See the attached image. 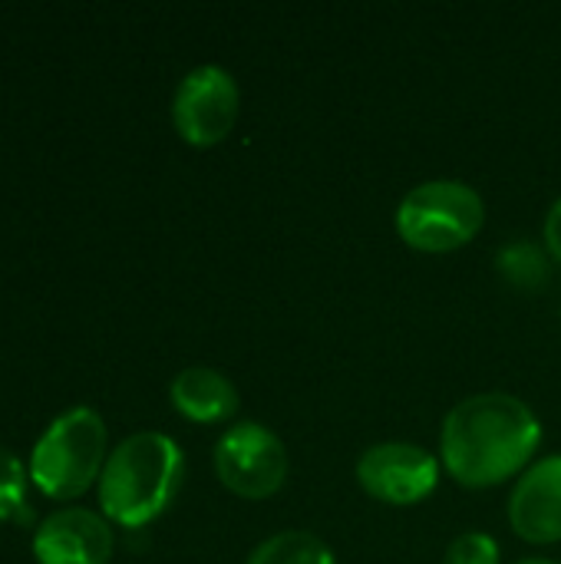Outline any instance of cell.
Segmentation results:
<instances>
[{"instance_id": "4fadbf2b", "label": "cell", "mask_w": 561, "mask_h": 564, "mask_svg": "<svg viewBox=\"0 0 561 564\" xmlns=\"http://www.w3.org/2000/svg\"><path fill=\"white\" fill-rule=\"evenodd\" d=\"M499 271L506 274V281H513L516 288H539L549 278V264L546 254L529 245V241H513L499 251Z\"/></svg>"}, {"instance_id": "9c48e42d", "label": "cell", "mask_w": 561, "mask_h": 564, "mask_svg": "<svg viewBox=\"0 0 561 564\" xmlns=\"http://www.w3.org/2000/svg\"><path fill=\"white\" fill-rule=\"evenodd\" d=\"M509 522L532 545L561 542V456L526 469L509 499Z\"/></svg>"}, {"instance_id": "8992f818", "label": "cell", "mask_w": 561, "mask_h": 564, "mask_svg": "<svg viewBox=\"0 0 561 564\" xmlns=\"http://www.w3.org/2000/svg\"><path fill=\"white\" fill-rule=\"evenodd\" d=\"M241 112V93L238 83L228 69L205 63L195 66L175 89L172 99V122L175 132L188 142V145H215L222 142Z\"/></svg>"}, {"instance_id": "52a82bcc", "label": "cell", "mask_w": 561, "mask_h": 564, "mask_svg": "<svg viewBox=\"0 0 561 564\" xmlns=\"http://www.w3.org/2000/svg\"><path fill=\"white\" fill-rule=\"evenodd\" d=\"M357 482L387 506H417L433 496L440 463L417 443H377L357 459Z\"/></svg>"}, {"instance_id": "2e32d148", "label": "cell", "mask_w": 561, "mask_h": 564, "mask_svg": "<svg viewBox=\"0 0 561 564\" xmlns=\"http://www.w3.org/2000/svg\"><path fill=\"white\" fill-rule=\"evenodd\" d=\"M516 564H559V562H552V558H526V562H516Z\"/></svg>"}, {"instance_id": "5b68a950", "label": "cell", "mask_w": 561, "mask_h": 564, "mask_svg": "<svg viewBox=\"0 0 561 564\" xmlns=\"http://www.w3.org/2000/svg\"><path fill=\"white\" fill-rule=\"evenodd\" d=\"M288 449L274 430L255 420H241L225 430L215 446V473L225 489L241 499L261 502L288 482Z\"/></svg>"}, {"instance_id": "277c9868", "label": "cell", "mask_w": 561, "mask_h": 564, "mask_svg": "<svg viewBox=\"0 0 561 564\" xmlns=\"http://www.w3.org/2000/svg\"><path fill=\"white\" fill-rule=\"evenodd\" d=\"M486 221L483 195L460 178H433L410 188L397 208V235L427 254L470 245Z\"/></svg>"}, {"instance_id": "3957f363", "label": "cell", "mask_w": 561, "mask_h": 564, "mask_svg": "<svg viewBox=\"0 0 561 564\" xmlns=\"http://www.w3.org/2000/svg\"><path fill=\"white\" fill-rule=\"evenodd\" d=\"M106 423L89 406L60 413L36 440L30 456V479L50 499H79L96 476H103Z\"/></svg>"}, {"instance_id": "8fae6325", "label": "cell", "mask_w": 561, "mask_h": 564, "mask_svg": "<svg viewBox=\"0 0 561 564\" xmlns=\"http://www.w3.org/2000/svg\"><path fill=\"white\" fill-rule=\"evenodd\" d=\"M248 564H337L327 542L311 532H278L265 539Z\"/></svg>"}, {"instance_id": "6da1fadb", "label": "cell", "mask_w": 561, "mask_h": 564, "mask_svg": "<svg viewBox=\"0 0 561 564\" xmlns=\"http://www.w3.org/2000/svg\"><path fill=\"white\" fill-rule=\"evenodd\" d=\"M542 443L529 403L509 393H476L456 403L440 433V459L466 489H493L519 476Z\"/></svg>"}, {"instance_id": "30bf717a", "label": "cell", "mask_w": 561, "mask_h": 564, "mask_svg": "<svg viewBox=\"0 0 561 564\" xmlns=\"http://www.w3.org/2000/svg\"><path fill=\"white\" fill-rule=\"evenodd\" d=\"M169 397H172V406L198 426L225 423L238 413L235 383L212 367H185L172 380Z\"/></svg>"}, {"instance_id": "ba28073f", "label": "cell", "mask_w": 561, "mask_h": 564, "mask_svg": "<svg viewBox=\"0 0 561 564\" xmlns=\"http://www.w3.org/2000/svg\"><path fill=\"white\" fill-rule=\"evenodd\" d=\"M36 564H106L112 558V529L89 509H63L40 522L33 535Z\"/></svg>"}, {"instance_id": "5bb4252c", "label": "cell", "mask_w": 561, "mask_h": 564, "mask_svg": "<svg viewBox=\"0 0 561 564\" xmlns=\"http://www.w3.org/2000/svg\"><path fill=\"white\" fill-rule=\"evenodd\" d=\"M443 564H499V545L486 532H463L450 542Z\"/></svg>"}, {"instance_id": "7c38bea8", "label": "cell", "mask_w": 561, "mask_h": 564, "mask_svg": "<svg viewBox=\"0 0 561 564\" xmlns=\"http://www.w3.org/2000/svg\"><path fill=\"white\" fill-rule=\"evenodd\" d=\"M30 502H26V469L23 463L0 449V522H30Z\"/></svg>"}, {"instance_id": "7a4b0ae2", "label": "cell", "mask_w": 561, "mask_h": 564, "mask_svg": "<svg viewBox=\"0 0 561 564\" xmlns=\"http://www.w3.org/2000/svg\"><path fill=\"white\" fill-rule=\"evenodd\" d=\"M185 456L165 433H136L122 440L99 476L103 516L122 529H142L159 519L182 489Z\"/></svg>"}, {"instance_id": "9a60e30c", "label": "cell", "mask_w": 561, "mask_h": 564, "mask_svg": "<svg viewBox=\"0 0 561 564\" xmlns=\"http://www.w3.org/2000/svg\"><path fill=\"white\" fill-rule=\"evenodd\" d=\"M546 248L561 264V195L555 198V205L549 208V218H546Z\"/></svg>"}]
</instances>
